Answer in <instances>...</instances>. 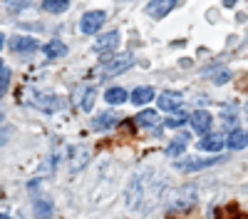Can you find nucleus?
<instances>
[{
  "label": "nucleus",
  "instance_id": "1",
  "mask_svg": "<svg viewBox=\"0 0 248 219\" xmlns=\"http://www.w3.org/2000/svg\"><path fill=\"white\" fill-rule=\"evenodd\" d=\"M134 65V55L132 52H117L105 60V75H122L124 70H129Z\"/></svg>",
  "mask_w": 248,
  "mask_h": 219
},
{
  "label": "nucleus",
  "instance_id": "2",
  "mask_svg": "<svg viewBox=\"0 0 248 219\" xmlns=\"http://www.w3.org/2000/svg\"><path fill=\"white\" fill-rule=\"evenodd\" d=\"M105 20H107V13H105V10H90V13L82 15L79 30L85 33V35H94L102 25H105Z\"/></svg>",
  "mask_w": 248,
  "mask_h": 219
},
{
  "label": "nucleus",
  "instance_id": "3",
  "mask_svg": "<svg viewBox=\"0 0 248 219\" xmlns=\"http://www.w3.org/2000/svg\"><path fill=\"white\" fill-rule=\"evenodd\" d=\"M216 162H221L218 157H186V159H179L176 162V169L179 172H196V169H206V167H211V165H216Z\"/></svg>",
  "mask_w": 248,
  "mask_h": 219
},
{
  "label": "nucleus",
  "instance_id": "4",
  "mask_svg": "<svg viewBox=\"0 0 248 219\" xmlns=\"http://www.w3.org/2000/svg\"><path fill=\"white\" fill-rule=\"evenodd\" d=\"M176 3L179 0H149L147 3V15L149 17H167L174 8H176Z\"/></svg>",
  "mask_w": 248,
  "mask_h": 219
},
{
  "label": "nucleus",
  "instance_id": "5",
  "mask_svg": "<svg viewBox=\"0 0 248 219\" xmlns=\"http://www.w3.org/2000/svg\"><path fill=\"white\" fill-rule=\"evenodd\" d=\"M117 45H119V33H117V30H109V33H105V35L97 37L94 52H97V55H107L109 50H117Z\"/></svg>",
  "mask_w": 248,
  "mask_h": 219
},
{
  "label": "nucleus",
  "instance_id": "6",
  "mask_svg": "<svg viewBox=\"0 0 248 219\" xmlns=\"http://www.w3.org/2000/svg\"><path fill=\"white\" fill-rule=\"evenodd\" d=\"M189 122H191V127L196 130V132H201V135H209V130H211V115H209V110H194L191 112V117H189Z\"/></svg>",
  "mask_w": 248,
  "mask_h": 219
},
{
  "label": "nucleus",
  "instance_id": "7",
  "mask_svg": "<svg viewBox=\"0 0 248 219\" xmlns=\"http://www.w3.org/2000/svg\"><path fill=\"white\" fill-rule=\"evenodd\" d=\"M181 102H184V95L176 92V90H169V92L159 95V110L176 112V110H181Z\"/></svg>",
  "mask_w": 248,
  "mask_h": 219
},
{
  "label": "nucleus",
  "instance_id": "8",
  "mask_svg": "<svg viewBox=\"0 0 248 219\" xmlns=\"http://www.w3.org/2000/svg\"><path fill=\"white\" fill-rule=\"evenodd\" d=\"M10 50L13 52H35L40 50V43L35 37H10Z\"/></svg>",
  "mask_w": 248,
  "mask_h": 219
},
{
  "label": "nucleus",
  "instance_id": "9",
  "mask_svg": "<svg viewBox=\"0 0 248 219\" xmlns=\"http://www.w3.org/2000/svg\"><path fill=\"white\" fill-rule=\"evenodd\" d=\"M223 147H226V139L221 135H214V132L203 135L201 145H199V150H203V152H221Z\"/></svg>",
  "mask_w": 248,
  "mask_h": 219
},
{
  "label": "nucleus",
  "instance_id": "10",
  "mask_svg": "<svg viewBox=\"0 0 248 219\" xmlns=\"http://www.w3.org/2000/svg\"><path fill=\"white\" fill-rule=\"evenodd\" d=\"M226 145H229V150H243V147H248V132L231 130L229 137H226Z\"/></svg>",
  "mask_w": 248,
  "mask_h": 219
},
{
  "label": "nucleus",
  "instance_id": "11",
  "mask_svg": "<svg viewBox=\"0 0 248 219\" xmlns=\"http://www.w3.org/2000/svg\"><path fill=\"white\" fill-rule=\"evenodd\" d=\"M117 122H119V117H117L114 112H102V115L94 119V130H97V132H107V130H112Z\"/></svg>",
  "mask_w": 248,
  "mask_h": 219
},
{
  "label": "nucleus",
  "instance_id": "12",
  "mask_svg": "<svg viewBox=\"0 0 248 219\" xmlns=\"http://www.w3.org/2000/svg\"><path fill=\"white\" fill-rule=\"evenodd\" d=\"M43 52H45L50 60H57V57H62V55H67V45L62 43V40H50V43L43 48Z\"/></svg>",
  "mask_w": 248,
  "mask_h": 219
},
{
  "label": "nucleus",
  "instance_id": "13",
  "mask_svg": "<svg viewBox=\"0 0 248 219\" xmlns=\"http://www.w3.org/2000/svg\"><path fill=\"white\" fill-rule=\"evenodd\" d=\"M154 100V87H137L134 92H132V102L134 105H149Z\"/></svg>",
  "mask_w": 248,
  "mask_h": 219
},
{
  "label": "nucleus",
  "instance_id": "14",
  "mask_svg": "<svg viewBox=\"0 0 248 219\" xmlns=\"http://www.w3.org/2000/svg\"><path fill=\"white\" fill-rule=\"evenodd\" d=\"M127 97H129V92L124 90V87H109V90L105 92L107 105H122V102H127Z\"/></svg>",
  "mask_w": 248,
  "mask_h": 219
},
{
  "label": "nucleus",
  "instance_id": "15",
  "mask_svg": "<svg viewBox=\"0 0 248 219\" xmlns=\"http://www.w3.org/2000/svg\"><path fill=\"white\" fill-rule=\"evenodd\" d=\"M32 214H35V219H50L52 217V202L50 199H37L32 204Z\"/></svg>",
  "mask_w": 248,
  "mask_h": 219
},
{
  "label": "nucleus",
  "instance_id": "16",
  "mask_svg": "<svg viewBox=\"0 0 248 219\" xmlns=\"http://www.w3.org/2000/svg\"><path fill=\"white\" fill-rule=\"evenodd\" d=\"M70 8V0H43V10L45 13H52V15H60Z\"/></svg>",
  "mask_w": 248,
  "mask_h": 219
},
{
  "label": "nucleus",
  "instance_id": "17",
  "mask_svg": "<svg viewBox=\"0 0 248 219\" xmlns=\"http://www.w3.org/2000/svg\"><path fill=\"white\" fill-rule=\"evenodd\" d=\"M184 150H186V135H181V137H176L174 142H169V147H167V157H181L184 154Z\"/></svg>",
  "mask_w": 248,
  "mask_h": 219
},
{
  "label": "nucleus",
  "instance_id": "18",
  "mask_svg": "<svg viewBox=\"0 0 248 219\" xmlns=\"http://www.w3.org/2000/svg\"><path fill=\"white\" fill-rule=\"evenodd\" d=\"M134 122H137L139 127H152V125H156V110H141V112L137 115Z\"/></svg>",
  "mask_w": 248,
  "mask_h": 219
},
{
  "label": "nucleus",
  "instance_id": "19",
  "mask_svg": "<svg viewBox=\"0 0 248 219\" xmlns=\"http://www.w3.org/2000/svg\"><path fill=\"white\" fill-rule=\"evenodd\" d=\"M32 3V0H8V10L10 13H17V10H23Z\"/></svg>",
  "mask_w": 248,
  "mask_h": 219
},
{
  "label": "nucleus",
  "instance_id": "20",
  "mask_svg": "<svg viewBox=\"0 0 248 219\" xmlns=\"http://www.w3.org/2000/svg\"><path fill=\"white\" fill-rule=\"evenodd\" d=\"M8 85H10V70H0V97L5 95Z\"/></svg>",
  "mask_w": 248,
  "mask_h": 219
},
{
  "label": "nucleus",
  "instance_id": "21",
  "mask_svg": "<svg viewBox=\"0 0 248 219\" xmlns=\"http://www.w3.org/2000/svg\"><path fill=\"white\" fill-rule=\"evenodd\" d=\"M186 119H189L186 115H176V117H169V119H167V127H181V125L186 122Z\"/></svg>",
  "mask_w": 248,
  "mask_h": 219
},
{
  "label": "nucleus",
  "instance_id": "22",
  "mask_svg": "<svg viewBox=\"0 0 248 219\" xmlns=\"http://www.w3.org/2000/svg\"><path fill=\"white\" fill-rule=\"evenodd\" d=\"M92 105H94V90L90 87V90H87V95H85V102H82V107H85V110L90 112V110H92Z\"/></svg>",
  "mask_w": 248,
  "mask_h": 219
},
{
  "label": "nucleus",
  "instance_id": "23",
  "mask_svg": "<svg viewBox=\"0 0 248 219\" xmlns=\"http://www.w3.org/2000/svg\"><path fill=\"white\" fill-rule=\"evenodd\" d=\"M233 3H236V0H223V5H226V8H231Z\"/></svg>",
  "mask_w": 248,
  "mask_h": 219
},
{
  "label": "nucleus",
  "instance_id": "24",
  "mask_svg": "<svg viewBox=\"0 0 248 219\" xmlns=\"http://www.w3.org/2000/svg\"><path fill=\"white\" fill-rule=\"evenodd\" d=\"M3 43H5V35L0 33V50H3Z\"/></svg>",
  "mask_w": 248,
  "mask_h": 219
},
{
  "label": "nucleus",
  "instance_id": "25",
  "mask_svg": "<svg viewBox=\"0 0 248 219\" xmlns=\"http://www.w3.org/2000/svg\"><path fill=\"white\" fill-rule=\"evenodd\" d=\"M0 219H10V217H8V214H0Z\"/></svg>",
  "mask_w": 248,
  "mask_h": 219
},
{
  "label": "nucleus",
  "instance_id": "26",
  "mask_svg": "<svg viewBox=\"0 0 248 219\" xmlns=\"http://www.w3.org/2000/svg\"><path fill=\"white\" fill-rule=\"evenodd\" d=\"M0 70H3V63H0Z\"/></svg>",
  "mask_w": 248,
  "mask_h": 219
}]
</instances>
